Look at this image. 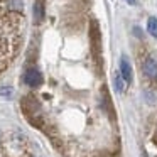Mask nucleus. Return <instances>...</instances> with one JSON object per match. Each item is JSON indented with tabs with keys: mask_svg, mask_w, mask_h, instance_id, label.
<instances>
[{
	"mask_svg": "<svg viewBox=\"0 0 157 157\" xmlns=\"http://www.w3.org/2000/svg\"><path fill=\"white\" fill-rule=\"evenodd\" d=\"M24 81H25V85H29L31 88H36V86H39L42 83V76L37 69L32 68V69H27V73H25V76H24Z\"/></svg>",
	"mask_w": 157,
	"mask_h": 157,
	"instance_id": "f257e3e1",
	"label": "nucleus"
},
{
	"mask_svg": "<svg viewBox=\"0 0 157 157\" xmlns=\"http://www.w3.org/2000/svg\"><path fill=\"white\" fill-rule=\"evenodd\" d=\"M142 69L145 73L147 78L150 79H157V61L154 58H147L142 64Z\"/></svg>",
	"mask_w": 157,
	"mask_h": 157,
	"instance_id": "f03ea898",
	"label": "nucleus"
},
{
	"mask_svg": "<svg viewBox=\"0 0 157 157\" xmlns=\"http://www.w3.org/2000/svg\"><path fill=\"white\" fill-rule=\"evenodd\" d=\"M120 76L125 79V83L132 81V68H130V63L125 56H122V59H120Z\"/></svg>",
	"mask_w": 157,
	"mask_h": 157,
	"instance_id": "7ed1b4c3",
	"label": "nucleus"
},
{
	"mask_svg": "<svg viewBox=\"0 0 157 157\" xmlns=\"http://www.w3.org/2000/svg\"><path fill=\"white\" fill-rule=\"evenodd\" d=\"M34 17H36V22H41L44 19V5H42L41 0H37L34 4Z\"/></svg>",
	"mask_w": 157,
	"mask_h": 157,
	"instance_id": "20e7f679",
	"label": "nucleus"
},
{
	"mask_svg": "<svg viewBox=\"0 0 157 157\" xmlns=\"http://www.w3.org/2000/svg\"><path fill=\"white\" fill-rule=\"evenodd\" d=\"M113 85H115V90L118 93L125 91V79L120 76V73H118V75H115V78H113Z\"/></svg>",
	"mask_w": 157,
	"mask_h": 157,
	"instance_id": "39448f33",
	"label": "nucleus"
},
{
	"mask_svg": "<svg viewBox=\"0 0 157 157\" xmlns=\"http://www.w3.org/2000/svg\"><path fill=\"white\" fill-rule=\"evenodd\" d=\"M147 29H149V32L154 36V37H157V19L155 17L149 19V22H147Z\"/></svg>",
	"mask_w": 157,
	"mask_h": 157,
	"instance_id": "423d86ee",
	"label": "nucleus"
},
{
	"mask_svg": "<svg viewBox=\"0 0 157 157\" xmlns=\"http://www.w3.org/2000/svg\"><path fill=\"white\" fill-rule=\"evenodd\" d=\"M127 4H130V5H135V0H125Z\"/></svg>",
	"mask_w": 157,
	"mask_h": 157,
	"instance_id": "0eeeda50",
	"label": "nucleus"
}]
</instances>
